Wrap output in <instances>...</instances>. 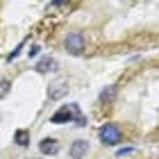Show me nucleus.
<instances>
[{"label": "nucleus", "mask_w": 159, "mask_h": 159, "mask_svg": "<svg viewBox=\"0 0 159 159\" xmlns=\"http://www.w3.org/2000/svg\"><path fill=\"white\" fill-rule=\"evenodd\" d=\"M14 143H18L20 148H27L30 146V132L27 129H16L14 132Z\"/></svg>", "instance_id": "nucleus-6"}, {"label": "nucleus", "mask_w": 159, "mask_h": 159, "mask_svg": "<svg viewBox=\"0 0 159 159\" xmlns=\"http://www.w3.org/2000/svg\"><path fill=\"white\" fill-rule=\"evenodd\" d=\"M89 150V141L84 139H77L75 143H70V159H82Z\"/></svg>", "instance_id": "nucleus-3"}, {"label": "nucleus", "mask_w": 159, "mask_h": 159, "mask_svg": "<svg viewBox=\"0 0 159 159\" xmlns=\"http://www.w3.org/2000/svg\"><path fill=\"white\" fill-rule=\"evenodd\" d=\"M23 46H25V43H20V46H16V50H14V52H11L9 57H7V61H14V59H16V57H18V52L23 50Z\"/></svg>", "instance_id": "nucleus-10"}, {"label": "nucleus", "mask_w": 159, "mask_h": 159, "mask_svg": "<svg viewBox=\"0 0 159 159\" xmlns=\"http://www.w3.org/2000/svg\"><path fill=\"white\" fill-rule=\"evenodd\" d=\"M39 50H41V48H39V43H34V46H30V52H27V55H30L32 59H34V55H39Z\"/></svg>", "instance_id": "nucleus-11"}, {"label": "nucleus", "mask_w": 159, "mask_h": 159, "mask_svg": "<svg viewBox=\"0 0 159 159\" xmlns=\"http://www.w3.org/2000/svg\"><path fill=\"white\" fill-rule=\"evenodd\" d=\"M98 136H100V143H105V146H116V143H120V139H123V132H120L118 125L107 123V125L100 127Z\"/></svg>", "instance_id": "nucleus-1"}, {"label": "nucleus", "mask_w": 159, "mask_h": 159, "mask_svg": "<svg viewBox=\"0 0 159 159\" xmlns=\"http://www.w3.org/2000/svg\"><path fill=\"white\" fill-rule=\"evenodd\" d=\"M132 150H134V148H120V150H118L116 155H118V157H123V155H129V152H132Z\"/></svg>", "instance_id": "nucleus-12"}, {"label": "nucleus", "mask_w": 159, "mask_h": 159, "mask_svg": "<svg viewBox=\"0 0 159 159\" xmlns=\"http://www.w3.org/2000/svg\"><path fill=\"white\" fill-rule=\"evenodd\" d=\"M114 98H116V86H107V89L100 91V100L102 102H111Z\"/></svg>", "instance_id": "nucleus-7"}, {"label": "nucleus", "mask_w": 159, "mask_h": 159, "mask_svg": "<svg viewBox=\"0 0 159 159\" xmlns=\"http://www.w3.org/2000/svg\"><path fill=\"white\" fill-rule=\"evenodd\" d=\"M39 150L43 155H55L57 150H59V143H57V139H50V136H48V139H43L39 143Z\"/></svg>", "instance_id": "nucleus-4"}, {"label": "nucleus", "mask_w": 159, "mask_h": 159, "mask_svg": "<svg viewBox=\"0 0 159 159\" xmlns=\"http://www.w3.org/2000/svg\"><path fill=\"white\" fill-rule=\"evenodd\" d=\"M57 68V61L52 59V57H43V59L37 64V70L41 75H46V73H50V70H55Z\"/></svg>", "instance_id": "nucleus-5"}, {"label": "nucleus", "mask_w": 159, "mask_h": 159, "mask_svg": "<svg viewBox=\"0 0 159 159\" xmlns=\"http://www.w3.org/2000/svg\"><path fill=\"white\" fill-rule=\"evenodd\" d=\"M64 93H66V84H64V82L55 84V86H50V98H61Z\"/></svg>", "instance_id": "nucleus-8"}, {"label": "nucleus", "mask_w": 159, "mask_h": 159, "mask_svg": "<svg viewBox=\"0 0 159 159\" xmlns=\"http://www.w3.org/2000/svg\"><path fill=\"white\" fill-rule=\"evenodd\" d=\"M9 93V80H0V98H5Z\"/></svg>", "instance_id": "nucleus-9"}, {"label": "nucleus", "mask_w": 159, "mask_h": 159, "mask_svg": "<svg viewBox=\"0 0 159 159\" xmlns=\"http://www.w3.org/2000/svg\"><path fill=\"white\" fill-rule=\"evenodd\" d=\"M64 48L68 50L70 55H75V57H80L84 52V37L80 32H70L66 39H64Z\"/></svg>", "instance_id": "nucleus-2"}]
</instances>
